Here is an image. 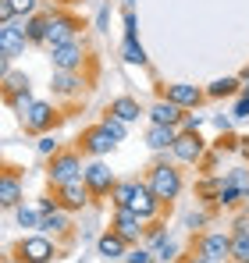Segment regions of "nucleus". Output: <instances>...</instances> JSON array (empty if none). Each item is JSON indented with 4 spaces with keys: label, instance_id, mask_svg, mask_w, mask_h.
<instances>
[{
    "label": "nucleus",
    "instance_id": "obj_42",
    "mask_svg": "<svg viewBox=\"0 0 249 263\" xmlns=\"http://www.w3.org/2000/svg\"><path fill=\"white\" fill-rule=\"evenodd\" d=\"M232 118H249V92H242V96L235 100V110H232Z\"/></svg>",
    "mask_w": 249,
    "mask_h": 263
},
{
    "label": "nucleus",
    "instance_id": "obj_8",
    "mask_svg": "<svg viewBox=\"0 0 249 263\" xmlns=\"http://www.w3.org/2000/svg\"><path fill=\"white\" fill-rule=\"evenodd\" d=\"M196 256H207L214 263H228L232 260V235L228 231H203L196 238Z\"/></svg>",
    "mask_w": 249,
    "mask_h": 263
},
{
    "label": "nucleus",
    "instance_id": "obj_2",
    "mask_svg": "<svg viewBox=\"0 0 249 263\" xmlns=\"http://www.w3.org/2000/svg\"><path fill=\"white\" fill-rule=\"evenodd\" d=\"M82 149H61V153H54L50 160H46V181L57 189V185H68V181H75V178L85 175V164H82Z\"/></svg>",
    "mask_w": 249,
    "mask_h": 263
},
{
    "label": "nucleus",
    "instance_id": "obj_34",
    "mask_svg": "<svg viewBox=\"0 0 249 263\" xmlns=\"http://www.w3.org/2000/svg\"><path fill=\"white\" fill-rule=\"evenodd\" d=\"M153 253H157V263H178V242L174 238H164Z\"/></svg>",
    "mask_w": 249,
    "mask_h": 263
},
{
    "label": "nucleus",
    "instance_id": "obj_35",
    "mask_svg": "<svg viewBox=\"0 0 249 263\" xmlns=\"http://www.w3.org/2000/svg\"><path fill=\"white\" fill-rule=\"evenodd\" d=\"M124 263H157V253H153L150 246H132L128 256H124Z\"/></svg>",
    "mask_w": 249,
    "mask_h": 263
},
{
    "label": "nucleus",
    "instance_id": "obj_41",
    "mask_svg": "<svg viewBox=\"0 0 249 263\" xmlns=\"http://www.w3.org/2000/svg\"><path fill=\"white\" fill-rule=\"evenodd\" d=\"M107 25H111V7L103 4V7L96 11V32H107Z\"/></svg>",
    "mask_w": 249,
    "mask_h": 263
},
{
    "label": "nucleus",
    "instance_id": "obj_38",
    "mask_svg": "<svg viewBox=\"0 0 249 263\" xmlns=\"http://www.w3.org/2000/svg\"><path fill=\"white\" fill-rule=\"evenodd\" d=\"M121 22H124V36H128V40H139V18H135L132 7H124V11H121Z\"/></svg>",
    "mask_w": 249,
    "mask_h": 263
},
{
    "label": "nucleus",
    "instance_id": "obj_37",
    "mask_svg": "<svg viewBox=\"0 0 249 263\" xmlns=\"http://www.w3.org/2000/svg\"><path fill=\"white\" fill-rule=\"evenodd\" d=\"M36 149H40V157H46V160H50L54 153H61V142H57V135H50V132H46V135H40Z\"/></svg>",
    "mask_w": 249,
    "mask_h": 263
},
{
    "label": "nucleus",
    "instance_id": "obj_10",
    "mask_svg": "<svg viewBox=\"0 0 249 263\" xmlns=\"http://www.w3.org/2000/svg\"><path fill=\"white\" fill-rule=\"evenodd\" d=\"M82 181L89 185V192H93V199H111V192H114V185H118V178L114 171L103 164V160H93V164H85V175Z\"/></svg>",
    "mask_w": 249,
    "mask_h": 263
},
{
    "label": "nucleus",
    "instance_id": "obj_13",
    "mask_svg": "<svg viewBox=\"0 0 249 263\" xmlns=\"http://www.w3.org/2000/svg\"><path fill=\"white\" fill-rule=\"evenodd\" d=\"M54 196L61 199V210H68V214H79V210H85L93 203V192H89V185H85L82 178H75L68 185H57Z\"/></svg>",
    "mask_w": 249,
    "mask_h": 263
},
{
    "label": "nucleus",
    "instance_id": "obj_45",
    "mask_svg": "<svg viewBox=\"0 0 249 263\" xmlns=\"http://www.w3.org/2000/svg\"><path fill=\"white\" fill-rule=\"evenodd\" d=\"M235 235H249V214H242L235 220Z\"/></svg>",
    "mask_w": 249,
    "mask_h": 263
},
{
    "label": "nucleus",
    "instance_id": "obj_22",
    "mask_svg": "<svg viewBox=\"0 0 249 263\" xmlns=\"http://www.w3.org/2000/svg\"><path fill=\"white\" fill-rule=\"evenodd\" d=\"M228 96H242V79H239V75L214 79L207 86V100H228Z\"/></svg>",
    "mask_w": 249,
    "mask_h": 263
},
{
    "label": "nucleus",
    "instance_id": "obj_20",
    "mask_svg": "<svg viewBox=\"0 0 249 263\" xmlns=\"http://www.w3.org/2000/svg\"><path fill=\"white\" fill-rule=\"evenodd\" d=\"M128 249H132V246L124 242L114 228H111L107 235H100V238H96V256H103V260H124V256H128Z\"/></svg>",
    "mask_w": 249,
    "mask_h": 263
},
{
    "label": "nucleus",
    "instance_id": "obj_4",
    "mask_svg": "<svg viewBox=\"0 0 249 263\" xmlns=\"http://www.w3.org/2000/svg\"><path fill=\"white\" fill-rule=\"evenodd\" d=\"M18 121H22V128L32 132V135H46L50 128H57V125H61V114L54 110V103L36 100L32 107H25V110L18 114Z\"/></svg>",
    "mask_w": 249,
    "mask_h": 263
},
{
    "label": "nucleus",
    "instance_id": "obj_12",
    "mask_svg": "<svg viewBox=\"0 0 249 263\" xmlns=\"http://www.w3.org/2000/svg\"><path fill=\"white\" fill-rule=\"evenodd\" d=\"M111 228L121 235L128 246H139V242L146 238V220L139 217L132 206H121V210H114V220H111Z\"/></svg>",
    "mask_w": 249,
    "mask_h": 263
},
{
    "label": "nucleus",
    "instance_id": "obj_11",
    "mask_svg": "<svg viewBox=\"0 0 249 263\" xmlns=\"http://www.w3.org/2000/svg\"><path fill=\"white\" fill-rule=\"evenodd\" d=\"M85 53H89L85 50V40H72V43L50 50V64H54V71H82Z\"/></svg>",
    "mask_w": 249,
    "mask_h": 263
},
{
    "label": "nucleus",
    "instance_id": "obj_15",
    "mask_svg": "<svg viewBox=\"0 0 249 263\" xmlns=\"http://www.w3.org/2000/svg\"><path fill=\"white\" fill-rule=\"evenodd\" d=\"M167 203L157 199V192L146 185V181H135V196H132V210L139 214L143 220H157L161 217V210H164Z\"/></svg>",
    "mask_w": 249,
    "mask_h": 263
},
{
    "label": "nucleus",
    "instance_id": "obj_6",
    "mask_svg": "<svg viewBox=\"0 0 249 263\" xmlns=\"http://www.w3.org/2000/svg\"><path fill=\"white\" fill-rule=\"evenodd\" d=\"M18 260L22 263H50L61 256V249H57V242H50L46 235H25L22 242H18Z\"/></svg>",
    "mask_w": 249,
    "mask_h": 263
},
{
    "label": "nucleus",
    "instance_id": "obj_18",
    "mask_svg": "<svg viewBox=\"0 0 249 263\" xmlns=\"http://www.w3.org/2000/svg\"><path fill=\"white\" fill-rule=\"evenodd\" d=\"M150 114V125H182V118H185V110L178 107V103H171L167 96H161V100H153V107L146 110Z\"/></svg>",
    "mask_w": 249,
    "mask_h": 263
},
{
    "label": "nucleus",
    "instance_id": "obj_19",
    "mask_svg": "<svg viewBox=\"0 0 249 263\" xmlns=\"http://www.w3.org/2000/svg\"><path fill=\"white\" fill-rule=\"evenodd\" d=\"M178 135H182V128H174V125H150L146 128V146L153 153H171V146L178 142Z\"/></svg>",
    "mask_w": 249,
    "mask_h": 263
},
{
    "label": "nucleus",
    "instance_id": "obj_16",
    "mask_svg": "<svg viewBox=\"0 0 249 263\" xmlns=\"http://www.w3.org/2000/svg\"><path fill=\"white\" fill-rule=\"evenodd\" d=\"M50 89L54 96H68V100H79L85 92V79L79 71H54L50 75Z\"/></svg>",
    "mask_w": 249,
    "mask_h": 263
},
{
    "label": "nucleus",
    "instance_id": "obj_7",
    "mask_svg": "<svg viewBox=\"0 0 249 263\" xmlns=\"http://www.w3.org/2000/svg\"><path fill=\"white\" fill-rule=\"evenodd\" d=\"M114 146H118V139L103 125H93V128H85L79 135V149H82L85 157H93V160H103L107 153H114Z\"/></svg>",
    "mask_w": 249,
    "mask_h": 263
},
{
    "label": "nucleus",
    "instance_id": "obj_46",
    "mask_svg": "<svg viewBox=\"0 0 249 263\" xmlns=\"http://www.w3.org/2000/svg\"><path fill=\"white\" fill-rule=\"evenodd\" d=\"M239 153L249 160V135H246V139H239Z\"/></svg>",
    "mask_w": 249,
    "mask_h": 263
},
{
    "label": "nucleus",
    "instance_id": "obj_17",
    "mask_svg": "<svg viewBox=\"0 0 249 263\" xmlns=\"http://www.w3.org/2000/svg\"><path fill=\"white\" fill-rule=\"evenodd\" d=\"M18 203H22V175L14 167H4V175H0V206L14 210Z\"/></svg>",
    "mask_w": 249,
    "mask_h": 263
},
{
    "label": "nucleus",
    "instance_id": "obj_36",
    "mask_svg": "<svg viewBox=\"0 0 249 263\" xmlns=\"http://www.w3.org/2000/svg\"><path fill=\"white\" fill-rule=\"evenodd\" d=\"M207 220H210V214H207V210H192V214H185V228H189L192 235H203Z\"/></svg>",
    "mask_w": 249,
    "mask_h": 263
},
{
    "label": "nucleus",
    "instance_id": "obj_14",
    "mask_svg": "<svg viewBox=\"0 0 249 263\" xmlns=\"http://www.w3.org/2000/svg\"><path fill=\"white\" fill-rule=\"evenodd\" d=\"M161 96H167L171 103H178L182 110H200V107L207 103V89L189 86V82H171V86H164Z\"/></svg>",
    "mask_w": 249,
    "mask_h": 263
},
{
    "label": "nucleus",
    "instance_id": "obj_31",
    "mask_svg": "<svg viewBox=\"0 0 249 263\" xmlns=\"http://www.w3.org/2000/svg\"><path fill=\"white\" fill-rule=\"evenodd\" d=\"M164 238H167V224H161V220H146V246L157 249Z\"/></svg>",
    "mask_w": 249,
    "mask_h": 263
},
{
    "label": "nucleus",
    "instance_id": "obj_33",
    "mask_svg": "<svg viewBox=\"0 0 249 263\" xmlns=\"http://www.w3.org/2000/svg\"><path fill=\"white\" fill-rule=\"evenodd\" d=\"M221 189H224V175H221V178H203V181L196 185V192H200L203 199H210V203L217 199V192H221Z\"/></svg>",
    "mask_w": 249,
    "mask_h": 263
},
{
    "label": "nucleus",
    "instance_id": "obj_47",
    "mask_svg": "<svg viewBox=\"0 0 249 263\" xmlns=\"http://www.w3.org/2000/svg\"><path fill=\"white\" fill-rule=\"evenodd\" d=\"M185 263H214V260H207V256H189Z\"/></svg>",
    "mask_w": 249,
    "mask_h": 263
},
{
    "label": "nucleus",
    "instance_id": "obj_28",
    "mask_svg": "<svg viewBox=\"0 0 249 263\" xmlns=\"http://www.w3.org/2000/svg\"><path fill=\"white\" fill-rule=\"evenodd\" d=\"M135 181H139V178H128V181H118V185H114V192H111V203H114V210H121V206H132Z\"/></svg>",
    "mask_w": 249,
    "mask_h": 263
},
{
    "label": "nucleus",
    "instance_id": "obj_40",
    "mask_svg": "<svg viewBox=\"0 0 249 263\" xmlns=\"http://www.w3.org/2000/svg\"><path fill=\"white\" fill-rule=\"evenodd\" d=\"M11 7H14V14H18V18H29V14H36L40 0H11Z\"/></svg>",
    "mask_w": 249,
    "mask_h": 263
},
{
    "label": "nucleus",
    "instance_id": "obj_27",
    "mask_svg": "<svg viewBox=\"0 0 249 263\" xmlns=\"http://www.w3.org/2000/svg\"><path fill=\"white\" fill-rule=\"evenodd\" d=\"M14 214V220H18V228H43V214H40V206H29L25 199L11 210Z\"/></svg>",
    "mask_w": 249,
    "mask_h": 263
},
{
    "label": "nucleus",
    "instance_id": "obj_30",
    "mask_svg": "<svg viewBox=\"0 0 249 263\" xmlns=\"http://www.w3.org/2000/svg\"><path fill=\"white\" fill-rule=\"evenodd\" d=\"M100 125H103V128L111 132V135H114L118 142H121L124 135H128V121H121V118H118V114H111V110L103 114V121H100Z\"/></svg>",
    "mask_w": 249,
    "mask_h": 263
},
{
    "label": "nucleus",
    "instance_id": "obj_49",
    "mask_svg": "<svg viewBox=\"0 0 249 263\" xmlns=\"http://www.w3.org/2000/svg\"><path fill=\"white\" fill-rule=\"evenodd\" d=\"M228 263H235V260H228Z\"/></svg>",
    "mask_w": 249,
    "mask_h": 263
},
{
    "label": "nucleus",
    "instance_id": "obj_24",
    "mask_svg": "<svg viewBox=\"0 0 249 263\" xmlns=\"http://www.w3.org/2000/svg\"><path fill=\"white\" fill-rule=\"evenodd\" d=\"M111 114H118L121 121H139V114H143V107H139V100L135 96H118V100H111V107H107Z\"/></svg>",
    "mask_w": 249,
    "mask_h": 263
},
{
    "label": "nucleus",
    "instance_id": "obj_43",
    "mask_svg": "<svg viewBox=\"0 0 249 263\" xmlns=\"http://www.w3.org/2000/svg\"><path fill=\"white\" fill-rule=\"evenodd\" d=\"M18 14H14V7H11V0H0V25H7V22H14Z\"/></svg>",
    "mask_w": 249,
    "mask_h": 263
},
{
    "label": "nucleus",
    "instance_id": "obj_1",
    "mask_svg": "<svg viewBox=\"0 0 249 263\" xmlns=\"http://www.w3.org/2000/svg\"><path fill=\"white\" fill-rule=\"evenodd\" d=\"M146 185L157 192V199L161 203H174L178 196H182V189H185V178H182V171L171 164V160H157L150 171H146Z\"/></svg>",
    "mask_w": 249,
    "mask_h": 263
},
{
    "label": "nucleus",
    "instance_id": "obj_48",
    "mask_svg": "<svg viewBox=\"0 0 249 263\" xmlns=\"http://www.w3.org/2000/svg\"><path fill=\"white\" fill-rule=\"evenodd\" d=\"M121 4H124V7H132V4H135V0H121Z\"/></svg>",
    "mask_w": 249,
    "mask_h": 263
},
{
    "label": "nucleus",
    "instance_id": "obj_32",
    "mask_svg": "<svg viewBox=\"0 0 249 263\" xmlns=\"http://www.w3.org/2000/svg\"><path fill=\"white\" fill-rule=\"evenodd\" d=\"M232 260L249 263V235H235V231H232Z\"/></svg>",
    "mask_w": 249,
    "mask_h": 263
},
{
    "label": "nucleus",
    "instance_id": "obj_26",
    "mask_svg": "<svg viewBox=\"0 0 249 263\" xmlns=\"http://www.w3.org/2000/svg\"><path fill=\"white\" fill-rule=\"evenodd\" d=\"M40 231H54V235H72V214L68 210H54L43 214V228Z\"/></svg>",
    "mask_w": 249,
    "mask_h": 263
},
{
    "label": "nucleus",
    "instance_id": "obj_21",
    "mask_svg": "<svg viewBox=\"0 0 249 263\" xmlns=\"http://www.w3.org/2000/svg\"><path fill=\"white\" fill-rule=\"evenodd\" d=\"M22 29H25V36H29V43L32 46H46V29H50V11L46 14H29V18H22Z\"/></svg>",
    "mask_w": 249,
    "mask_h": 263
},
{
    "label": "nucleus",
    "instance_id": "obj_39",
    "mask_svg": "<svg viewBox=\"0 0 249 263\" xmlns=\"http://www.w3.org/2000/svg\"><path fill=\"white\" fill-rule=\"evenodd\" d=\"M178 128H182V132H200V128H203V114H200V110H185V118H182Z\"/></svg>",
    "mask_w": 249,
    "mask_h": 263
},
{
    "label": "nucleus",
    "instance_id": "obj_9",
    "mask_svg": "<svg viewBox=\"0 0 249 263\" xmlns=\"http://www.w3.org/2000/svg\"><path fill=\"white\" fill-rule=\"evenodd\" d=\"M203 157H207V142H203L200 132H182L178 142L171 146L174 164H203Z\"/></svg>",
    "mask_w": 249,
    "mask_h": 263
},
{
    "label": "nucleus",
    "instance_id": "obj_3",
    "mask_svg": "<svg viewBox=\"0 0 249 263\" xmlns=\"http://www.w3.org/2000/svg\"><path fill=\"white\" fill-rule=\"evenodd\" d=\"M29 46H32V43H29L25 29H22V18H14V22L0 25V75H4V71H11V61H14V57H22Z\"/></svg>",
    "mask_w": 249,
    "mask_h": 263
},
{
    "label": "nucleus",
    "instance_id": "obj_25",
    "mask_svg": "<svg viewBox=\"0 0 249 263\" xmlns=\"http://www.w3.org/2000/svg\"><path fill=\"white\" fill-rule=\"evenodd\" d=\"M121 61H124V64H132V68H146V64H150V57H146L143 43H139V40H128V36L121 40Z\"/></svg>",
    "mask_w": 249,
    "mask_h": 263
},
{
    "label": "nucleus",
    "instance_id": "obj_29",
    "mask_svg": "<svg viewBox=\"0 0 249 263\" xmlns=\"http://www.w3.org/2000/svg\"><path fill=\"white\" fill-rule=\"evenodd\" d=\"M242 196H246L242 189H235V185H228V181H224V189L217 192V199H214V206H217V210H224V206H235V203H239Z\"/></svg>",
    "mask_w": 249,
    "mask_h": 263
},
{
    "label": "nucleus",
    "instance_id": "obj_23",
    "mask_svg": "<svg viewBox=\"0 0 249 263\" xmlns=\"http://www.w3.org/2000/svg\"><path fill=\"white\" fill-rule=\"evenodd\" d=\"M0 86H4V100H14L18 92H25V89H32V82H29V75L25 71H4L0 75Z\"/></svg>",
    "mask_w": 249,
    "mask_h": 263
},
{
    "label": "nucleus",
    "instance_id": "obj_44",
    "mask_svg": "<svg viewBox=\"0 0 249 263\" xmlns=\"http://www.w3.org/2000/svg\"><path fill=\"white\" fill-rule=\"evenodd\" d=\"M214 128L217 132H232V118H228V114H217V118H214Z\"/></svg>",
    "mask_w": 249,
    "mask_h": 263
},
{
    "label": "nucleus",
    "instance_id": "obj_5",
    "mask_svg": "<svg viewBox=\"0 0 249 263\" xmlns=\"http://www.w3.org/2000/svg\"><path fill=\"white\" fill-rule=\"evenodd\" d=\"M79 29H82V22H79L72 11H50L46 50H54V46H64V43H72V40H79Z\"/></svg>",
    "mask_w": 249,
    "mask_h": 263
}]
</instances>
